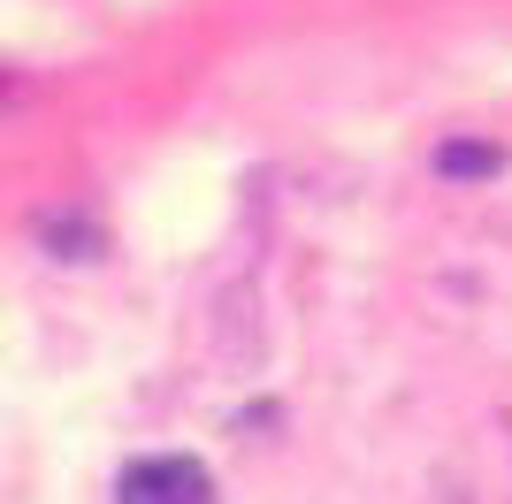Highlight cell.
<instances>
[{
    "instance_id": "cell-1",
    "label": "cell",
    "mask_w": 512,
    "mask_h": 504,
    "mask_svg": "<svg viewBox=\"0 0 512 504\" xmlns=\"http://www.w3.org/2000/svg\"><path fill=\"white\" fill-rule=\"evenodd\" d=\"M115 504H214V474L199 459H184V451H161V459L123 466Z\"/></svg>"
},
{
    "instance_id": "cell-2",
    "label": "cell",
    "mask_w": 512,
    "mask_h": 504,
    "mask_svg": "<svg viewBox=\"0 0 512 504\" xmlns=\"http://www.w3.org/2000/svg\"><path fill=\"white\" fill-rule=\"evenodd\" d=\"M436 161H444L451 176H459V168H467V176H482V168H497V153H490V146H444Z\"/></svg>"
}]
</instances>
